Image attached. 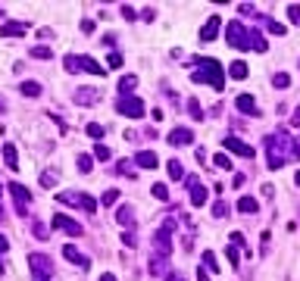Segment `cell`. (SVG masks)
<instances>
[{"mask_svg":"<svg viewBox=\"0 0 300 281\" xmlns=\"http://www.w3.org/2000/svg\"><path fill=\"white\" fill-rule=\"evenodd\" d=\"M266 150H269V169H281L294 156V138L285 128H275V134H266Z\"/></svg>","mask_w":300,"mask_h":281,"instance_id":"6da1fadb","label":"cell"},{"mask_svg":"<svg viewBox=\"0 0 300 281\" xmlns=\"http://www.w3.org/2000/svg\"><path fill=\"white\" fill-rule=\"evenodd\" d=\"M191 81L194 84H213L216 91H222L225 88V69H222L219 59L200 56L197 59V72H191Z\"/></svg>","mask_w":300,"mask_h":281,"instance_id":"7a4b0ae2","label":"cell"},{"mask_svg":"<svg viewBox=\"0 0 300 281\" xmlns=\"http://www.w3.org/2000/svg\"><path fill=\"white\" fill-rule=\"evenodd\" d=\"M63 66H66V72H91V75H100L104 78L107 69L97 63L94 56H75V53H66L63 56Z\"/></svg>","mask_w":300,"mask_h":281,"instance_id":"3957f363","label":"cell"},{"mask_svg":"<svg viewBox=\"0 0 300 281\" xmlns=\"http://www.w3.org/2000/svg\"><path fill=\"white\" fill-rule=\"evenodd\" d=\"M225 41L235 50H250V28L241 19H231V22H225Z\"/></svg>","mask_w":300,"mask_h":281,"instance_id":"277c9868","label":"cell"},{"mask_svg":"<svg viewBox=\"0 0 300 281\" xmlns=\"http://www.w3.org/2000/svg\"><path fill=\"white\" fill-rule=\"evenodd\" d=\"M28 269H31V278L35 281H50L54 278V259H50L47 253H31Z\"/></svg>","mask_w":300,"mask_h":281,"instance_id":"5b68a950","label":"cell"},{"mask_svg":"<svg viewBox=\"0 0 300 281\" xmlns=\"http://www.w3.org/2000/svg\"><path fill=\"white\" fill-rule=\"evenodd\" d=\"M56 200L66 203V206H79L84 212H97V200H94L91 194H84V191H63Z\"/></svg>","mask_w":300,"mask_h":281,"instance_id":"8992f818","label":"cell"},{"mask_svg":"<svg viewBox=\"0 0 300 281\" xmlns=\"http://www.w3.org/2000/svg\"><path fill=\"white\" fill-rule=\"evenodd\" d=\"M116 109H119L122 116H128V119H141L144 113H147V109H144V100L135 97V94H125V97H119Z\"/></svg>","mask_w":300,"mask_h":281,"instance_id":"52a82bcc","label":"cell"},{"mask_svg":"<svg viewBox=\"0 0 300 281\" xmlns=\"http://www.w3.org/2000/svg\"><path fill=\"white\" fill-rule=\"evenodd\" d=\"M10 194H13V200H16V212L25 216V212L31 209V191L22 181H10Z\"/></svg>","mask_w":300,"mask_h":281,"instance_id":"ba28073f","label":"cell"},{"mask_svg":"<svg viewBox=\"0 0 300 281\" xmlns=\"http://www.w3.org/2000/svg\"><path fill=\"white\" fill-rule=\"evenodd\" d=\"M225 153H235V156H244V159H253L256 156V150L250 147V144H244L241 138H235V134H225Z\"/></svg>","mask_w":300,"mask_h":281,"instance_id":"9c48e42d","label":"cell"},{"mask_svg":"<svg viewBox=\"0 0 300 281\" xmlns=\"http://www.w3.org/2000/svg\"><path fill=\"white\" fill-rule=\"evenodd\" d=\"M188 191H191V203H194V206H203V203L210 200V191L203 187V181H200L197 175L188 178Z\"/></svg>","mask_w":300,"mask_h":281,"instance_id":"30bf717a","label":"cell"},{"mask_svg":"<svg viewBox=\"0 0 300 281\" xmlns=\"http://www.w3.org/2000/svg\"><path fill=\"white\" fill-rule=\"evenodd\" d=\"M50 222H54V225H50V228H56V231H66V234H75V237H79V234H82V225H79V222H75V219H69V216H63V212H56V216H54V219H50Z\"/></svg>","mask_w":300,"mask_h":281,"instance_id":"8fae6325","label":"cell"},{"mask_svg":"<svg viewBox=\"0 0 300 281\" xmlns=\"http://www.w3.org/2000/svg\"><path fill=\"white\" fill-rule=\"evenodd\" d=\"M219 28H222V19H219V16H210V19H207V25H203V28H200V41H203V44H210V41H216Z\"/></svg>","mask_w":300,"mask_h":281,"instance_id":"7c38bea8","label":"cell"},{"mask_svg":"<svg viewBox=\"0 0 300 281\" xmlns=\"http://www.w3.org/2000/svg\"><path fill=\"white\" fill-rule=\"evenodd\" d=\"M28 28H31V25L28 22H19V19H16V22H3V25H0V38H19Z\"/></svg>","mask_w":300,"mask_h":281,"instance_id":"4fadbf2b","label":"cell"},{"mask_svg":"<svg viewBox=\"0 0 300 281\" xmlns=\"http://www.w3.org/2000/svg\"><path fill=\"white\" fill-rule=\"evenodd\" d=\"M169 144H172V147L194 144V131H191V128H172V131H169Z\"/></svg>","mask_w":300,"mask_h":281,"instance_id":"5bb4252c","label":"cell"},{"mask_svg":"<svg viewBox=\"0 0 300 281\" xmlns=\"http://www.w3.org/2000/svg\"><path fill=\"white\" fill-rule=\"evenodd\" d=\"M97 97H100V94L94 88H79V91H75V103H79V106H94V103H97Z\"/></svg>","mask_w":300,"mask_h":281,"instance_id":"9a60e30c","label":"cell"},{"mask_svg":"<svg viewBox=\"0 0 300 281\" xmlns=\"http://www.w3.org/2000/svg\"><path fill=\"white\" fill-rule=\"evenodd\" d=\"M116 222L122 228H128V231H135V209L132 206H119L116 209Z\"/></svg>","mask_w":300,"mask_h":281,"instance_id":"2e32d148","label":"cell"},{"mask_svg":"<svg viewBox=\"0 0 300 281\" xmlns=\"http://www.w3.org/2000/svg\"><path fill=\"white\" fill-rule=\"evenodd\" d=\"M238 109H241V113H247V116H260L253 94H238Z\"/></svg>","mask_w":300,"mask_h":281,"instance_id":"e0dca14e","label":"cell"},{"mask_svg":"<svg viewBox=\"0 0 300 281\" xmlns=\"http://www.w3.org/2000/svg\"><path fill=\"white\" fill-rule=\"evenodd\" d=\"M63 256L69 259V262H75V266H82V269H88V266H91L88 256H82V253L75 250V244H66V247H63Z\"/></svg>","mask_w":300,"mask_h":281,"instance_id":"ac0fdd59","label":"cell"},{"mask_svg":"<svg viewBox=\"0 0 300 281\" xmlns=\"http://www.w3.org/2000/svg\"><path fill=\"white\" fill-rule=\"evenodd\" d=\"M135 166H141V169H157L160 159H157V153H153V150H141L138 156H135Z\"/></svg>","mask_w":300,"mask_h":281,"instance_id":"d6986e66","label":"cell"},{"mask_svg":"<svg viewBox=\"0 0 300 281\" xmlns=\"http://www.w3.org/2000/svg\"><path fill=\"white\" fill-rule=\"evenodd\" d=\"M3 163H6L10 172L19 169V153H16V144H3Z\"/></svg>","mask_w":300,"mask_h":281,"instance_id":"ffe728a7","label":"cell"},{"mask_svg":"<svg viewBox=\"0 0 300 281\" xmlns=\"http://www.w3.org/2000/svg\"><path fill=\"white\" fill-rule=\"evenodd\" d=\"M147 269H150V275H153V278H160L163 272L169 269V259H163V256H153V253H150V262H147Z\"/></svg>","mask_w":300,"mask_h":281,"instance_id":"44dd1931","label":"cell"},{"mask_svg":"<svg viewBox=\"0 0 300 281\" xmlns=\"http://www.w3.org/2000/svg\"><path fill=\"white\" fill-rule=\"evenodd\" d=\"M247 72H250V69H247V63H241V59H235V63L228 66V75H231L235 81H244V78H247Z\"/></svg>","mask_w":300,"mask_h":281,"instance_id":"7402d4cb","label":"cell"},{"mask_svg":"<svg viewBox=\"0 0 300 281\" xmlns=\"http://www.w3.org/2000/svg\"><path fill=\"white\" fill-rule=\"evenodd\" d=\"M250 50H256V53H266V50H269V44H266V38H263L256 28H250Z\"/></svg>","mask_w":300,"mask_h":281,"instance_id":"603a6c76","label":"cell"},{"mask_svg":"<svg viewBox=\"0 0 300 281\" xmlns=\"http://www.w3.org/2000/svg\"><path fill=\"white\" fill-rule=\"evenodd\" d=\"M28 53L35 56V59H54V47H47V44H35V47H28Z\"/></svg>","mask_w":300,"mask_h":281,"instance_id":"cb8c5ba5","label":"cell"},{"mask_svg":"<svg viewBox=\"0 0 300 281\" xmlns=\"http://www.w3.org/2000/svg\"><path fill=\"white\" fill-rule=\"evenodd\" d=\"M166 172H169L172 181H178V178H185V166L178 163V159H169V163H166Z\"/></svg>","mask_w":300,"mask_h":281,"instance_id":"d4e9b609","label":"cell"},{"mask_svg":"<svg viewBox=\"0 0 300 281\" xmlns=\"http://www.w3.org/2000/svg\"><path fill=\"white\" fill-rule=\"evenodd\" d=\"M238 209H241L244 216H253V212L260 209V203H256L253 197H241V200H238Z\"/></svg>","mask_w":300,"mask_h":281,"instance_id":"484cf974","label":"cell"},{"mask_svg":"<svg viewBox=\"0 0 300 281\" xmlns=\"http://www.w3.org/2000/svg\"><path fill=\"white\" fill-rule=\"evenodd\" d=\"M19 91H22V97H41V84L38 81H22Z\"/></svg>","mask_w":300,"mask_h":281,"instance_id":"4316f807","label":"cell"},{"mask_svg":"<svg viewBox=\"0 0 300 281\" xmlns=\"http://www.w3.org/2000/svg\"><path fill=\"white\" fill-rule=\"evenodd\" d=\"M116 172H119V175H128V178L138 175V172H135V163H132V159H119V163H116Z\"/></svg>","mask_w":300,"mask_h":281,"instance_id":"83f0119b","label":"cell"},{"mask_svg":"<svg viewBox=\"0 0 300 281\" xmlns=\"http://www.w3.org/2000/svg\"><path fill=\"white\" fill-rule=\"evenodd\" d=\"M200 259H203V266H207V272H219V262H216V253L213 250H203Z\"/></svg>","mask_w":300,"mask_h":281,"instance_id":"f1b7e54d","label":"cell"},{"mask_svg":"<svg viewBox=\"0 0 300 281\" xmlns=\"http://www.w3.org/2000/svg\"><path fill=\"white\" fill-rule=\"evenodd\" d=\"M91 169H94V156H88V153H79V172L88 175Z\"/></svg>","mask_w":300,"mask_h":281,"instance_id":"f546056e","label":"cell"},{"mask_svg":"<svg viewBox=\"0 0 300 281\" xmlns=\"http://www.w3.org/2000/svg\"><path fill=\"white\" fill-rule=\"evenodd\" d=\"M31 234H35V237H41V241H47V237H50V231H47V225L41 222V219H35V222H31Z\"/></svg>","mask_w":300,"mask_h":281,"instance_id":"4dcf8cb0","label":"cell"},{"mask_svg":"<svg viewBox=\"0 0 300 281\" xmlns=\"http://www.w3.org/2000/svg\"><path fill=\"white\" fill-rule=\"evenodd\" d=\"M228 212H231V206H228L225 200H216V203H213V216H216V219H225Z\"/></svg>","mask_w":300,"mask_h":281,"instance_id":"1f68e13d","label":"cell"},{"mask_svg":"<svg viewBox=\"0 0 300 281\" xmlns=\"http://www.w3.org/2000/svg\"><path fill=\"white\" fill-rule=\"evenodd\" d=\"M135 84H138V78H135V75H122V78H119V91L128 94V91H135Z\"/></svg>","mask_w":300,"mask_h":281,"instance_id":"d6a6232c","label":"cell"},{"mask_svg":"<svg viewBox=\"0 0 300 281\" xmlns=\"http://www.w3.org/2000/svg\"><path fill=\"white\" fill-rule=\"evenodd\" d=\"M272 84H275L278 91H285L288 84H291V75L288 72H275V75H272Z\"/></svg>","mask_w":300,"mask_h":281,"instance_id":"836d02e7","label":"cell"},{"mask_svg":"<svg viewBox=\"0 0 300 281\" xmlns=\"http://www.w3.org/2000/svg\"><path fill=\"white\" fill-rule=\"evenodd\" d=\"M213 166L228 172V169H231V156H228V153H216V156H213Z\"/></svg>","mask_w":300,"mask_h":281,"instance_id":"e575fe53","label":"cell"},{"mask_svg":"<svg viewBox=\"0 0 300 281\" xmlns=\"http://www.w3.org/2000/svg\"><path fill=\"white\" fill-rule=\"evenodd\" d=\"M119 197H122V194H119L116 187H109L104 197H100V203H104V206H116V200H119Z\"/></svg>","mask_w":300,"mask_h":281,"instance_id":"d590c367","label":"cell"},{"mask_svg":"<svg viewBox=\"0 0 300 281\" xmlns=\"http://www.w3.org/2000/svg\"><path fill=\"white\" fill-rule=\"evenodd\" d=\"M263 22H266V28H269L275 38H281V35H285V25H281V22H275V19H263Z\"/></svg>","mask_w":300,"mask_h":281,"instance_id":"8d00e7d4","label":"cell"},{"mask_svg":"<svg viewBox=\"0 0 300 281\" xmlns=\"http://www.w3.org/2000/svg\"><path fill=\"white\" fill-rule=\"evenodd\" d=\"M188 113H191L197 122H203V106L197 103V100H188Z\"/></svg>","mask_w":300,"mask_h":281,"instance_id":"74e56055","label":"cell"},{"mask_svg":"<svg viewBox=\"0 0 300 281\" xmlns=\"http://www.w3.org/2000/svg\"><path fill=\"white\" fill-rule=\"evenodd\" d=\"M109 156H113V153H109V147H104V144H97V147H94V159H100V163H107Z\"/></svg>","mask_w":300,"mask_h":281,"instance_id":"f35d334b","label":"cell"},{"mask_svg":"<svg viewBox=\"0 0 300 281\" xmlns=\"http://www.w3.org/2000/svg\"><path fill=\"white\" fill-rule=\"evenodd\" d=\"M225 259H228V266H231V269H238V262H241V256H238L235 247H225Z\"/></svg>","mask_w":300,"mask_h":281,"instance_id":"ab89813d","label":"cell"},{"mask_svg":"<svg viewBox=\"0 0 300 281\" xmlns=\"http://www.w3.org/2000/svg\"><path fill=\"white\" fill-rule=\"evenodd\" d=\"M150 191H153V197H157V200H169V187L166 184H153Z\"/></svg>","mask_w":300,"mask_h":281,"instance_id":"60d3db41","label":"cell"},{"mask_svg":"<svg viewBox=\"0 0 300 281\" xmlns=\"http://www.w3.org/2000/svg\"><path fill=\"white\" fill-rule=\"evenodd\" d=\"M288 19L294 25H300V3H288Z\"/></svg>","mask_w":300,"mask_h":281,"instance_id":"b9f144b4","label":"cell"},{"mask_svg":"<svg viewBox=\"0 0 300 281\" xmlns=\"http://www.w3.org/2000/svg\"><path fill=\"white\" fill-rule=\"evenodd\" d=\"M41 187H56V175H50V172H41Z\"/></svg>","mask_w":300,"mask_h":281,"instance_id":"7bdbcfd3","label":"cell"},{"mask_svg":"<svg viewBox=\"0 0 300 281\" xmlns=\"http://www.w3.org/2000/svg\"><path fill=\"white\" fill-rule=\"evenodd\" d=\"M88 134H91V138H94V141H100V138H104V125H97V122H91V125H88Z\"/></svg>","mask_w":300,"mask_h":281,"instance_id":"ee69618b","label":"cell"},{"mask_svg":"<svg viewBox=\"0 0 300 281\" xmlns=\"http://www.w3.org/2000/svg\"><path fill=\"white\" fill-rule=\"evenodd\" d=\"M122 244H125V247H135V244H138V241H135V231H122Z\"/></svg>","mask_w":300,"mask_h":281,"instance_id":"f6af8a7d","label":"cell"},{"mask_svg":"<svg viewBox=\"0 0 300 281\" xmlns=\"http://www.w3.org/2000/svg\"><path fill=\"white\" fill-rule=\"evenodd\" d=\"M122 16H125L128 22H135V19H138V13H135V6H122Z\"/></svg>","mask_w":300,"mask_h":281,"instance_id":"bcb514c9","label":"cell"},{"mask_svg":"<svg viewBox=\"0 0 300 281\" xmlns=\"http://www.w3.org/2000/svg\"><path fill=\"white\" fill-rule=\"evenodd\" d=\"M107 63L113 66V69H119V66H122V56H119V53H109V59H107Z\"/></svg>","mask_w":300,"mask_h":281,"instance_id":"7dc6e473","label":"cell"},{"mask_svg":"<svg viewBox=\"0 0 300 281\" xmlns=\"http://www.w3.org/2000/svg\"><path fill=\"white\" fill-rule=\"evenodd\" d=\"M244 181H247V175H244V172H238L235 178H231V184H235V187H244Z\"/></svg>","mask_w":300,"mask_h":281,"instance_id":"c3c4849f","label":"cell"},{"mask_svg":"<svg viewBox=\"0 0 300 281\" xmlns=\"http://www.w3.org/2000/svg\"><path fill=\"white\" fill-rule=\"evenodd\" d=\"M82 31H84V35H91V31H94V22H91V19H82Z\"/></svg>","mask_w":300,"mask_h":281,"instance_id":"681fc988","label":"cell"},{"mask_svg":"<svg viewBox=\"0 0 300 281\" xmlns=\"http://www.w3.org/2000/svg\"><path fill=\"white\" fill-rule=\"evenodd\" d=\"M291 125H294V128H300V106L291 113Z\"/></svg>","mask_w":300,"mask_h":281,"instance_id":"f907efd6","label":"cell"},{"mask_svg":"<svg viewBox=\"0 0 300 281\" xmlns=\"http://www.w3.org/2000/svg\"><path fill=\"white\" fill-rule=\"evenodd\" d=\"M238 10H241L244 16H247V13H250V16H253V13H256V6H253V3H241V6H238Z\"/></svg>","mask_w":300,"mask_h":281,"instance_id":"816d5d0a","label":"cell"},{"mask_svg":"<svg viewBox=\"0 0 300 281\" xmlns=\"http://www.w3.org/2000/svg\"><path fill=\"white\" fill-rule=\"evenodd\" d=\"M197 281H210V272L207 269H197Z\"/></svg>","mask_w":300,"mask_h":281,"instance_id":"f5cc1de1","label":"cell"},{"mask_svg":"<svg viewBox=\"0 0 300 281\" xmlns=\"http://www.w3.org/2000/svg\"><path fill=\"white\" fill-rule=\"evenodd\" d=\"M97 281H116V275H113V272H100Z\"/></svg>","mask_w":300,"mask_h":281,"instance_id":"db71d44e","label":"cell"},{"mask_svg":"<svg viewBox=\"0 0 300 281\" xmlns=\"http://www.w3.org/2000/svg\"><path fill=\"white\" fill-rule=\"evenodd\" d=\"M6 250H10V241H6V237L0 234V253H6Z\"/></svg>","mask_w":300,"mask_h":281,"instance_id":"11a10c76","label":"cell"},{"mask_svg":"<svg viewBox=\"0 0 300 281\" xmlns=\"http://www.w3.org/2000/svg\"><path fill=\"white\" fill-rule=\"evenodd\" d=\"M294 156H300V138L294 141Z\"/></svg>","mask_w":300,"mask_h":281,"instance_id":"9f6ffc18","label":"cell"},{"mask_svg":"<svg viewBox=\"0 0 300 281\" xmlns=\"http://www.w3.org/2000/svg\"><path fill=\"white\" fill-rule=\"evenodd\" d=\"M294 184H297V187H300V172H294Z\"/></svg>","mask_w":300,"mask_h":281,"instance_id":"6f0895ef","label":"cell"},{"mask_svg":"<svg viewBox=\"0 0 300 281\" xmlns=\"http://www.w3.org/2000/svg\"><path fill=\"white\" fill-rule=\"evenodd\" d=\"M3 109H6V103H3V97H0V113H3Z\"/></svg>","mask_w":300,"mask_h":281,"instance_id":"680465c9","label":"cell"},{"mask_svg":"<svg viewBox=\"0 0 300 281\" xmlns=\"http://www.w3.org/2000/svg\"><path fill=\"white\" fill-rule=\"evenodd\" d=\"M169 281H185V278H178V275H172V278H169Z\"/></svg>","mask_w":300,"mask_h":281,"instance_id":"91938a15","label":"cell"},{"mask_svg":"<svg viewBox=\"0 0 300 281\" xmlns=\"http://www.w3.org/2000/svg\"><path fill=\"white\" fill-rule=\"evenodd\" d=\"M3 272H6V269H3V262H0V275H3Z\"/></svg>","mask_w":300,"mask_h":281,"instance_id":"94428289","label":"cell"},{"mask_svg":"<svg viewBox=\"0 0 300 281\" xmlns=\"http://www.w3.org/2000/svg\"><path fill=\"white\" fill-rule=\"evenodd\" d=\"M0 219H3V206H0Z\"/></svg>","mask_w":300,"mask_h":281,"instance_id":"6125c7cd","label":"cell"},{"mask_svg":"<svg viewBox=\"0 0 300 281\" xmlns=\"http://www.w3.org/2000/svg\"><path fill=\"white\" fill-rule=\"evenodd\" d=\"M0 16H3V6H0Z\"/></svg>","mask_w":300,"mask_h":281,"instance_id":"be15d7a7","label":"cell"}]
</instances>
